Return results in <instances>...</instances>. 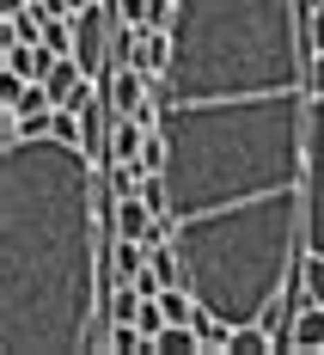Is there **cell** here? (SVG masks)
<instances>
[{
    "instance_id": "obj_7",
    "label": "cell",
    "mask_w": 324,
    "mask_h": 355,
    "mask_svg": "<svg viewBox=\"0 0 324 355\" xmlns=\"http://www.w3.org/2000/svg\"><path fill=\"white\" fill-rule=\"evenodd\" d=\"M276 349H324V300H300L294 306V319H288V331L276 337Z\"/></svg>"
},
{
    "instance_id": "obj_14",
    "label": "cell",
    "mask_w": 324,
    "mask_h": 355,
    "mask_svg": "<svg viewBox=\"0 0 324 355\" xmlns=\"http://www.w3.org/2000/svg\"><path fill=\"white\" fill-rule=\"evenodd\" d=\"M43 43H49L55 55H73V25H62V12H55V19H43Z\"/></svg>"
},
{
    "instance_id": "obj_16",
    "label": "cell",
    "mask_w": 324,
    "mask_h": 355,
    "mask_svg": "<svg viewBox=\"0 0 324 355\" xmlns=\"http://www.w3.org/2000/svg\"><path fill=\"white\" fill-rule=\"evenodd\" d=\"M306 37H312V49H324V0L312 6V19H306Z\"/></svg>"
},
{
    "instance_id": "obj_15",
    "label": "cell",
    "mask_w": 324,
    "mask_h": 355,
    "mask_svg": "<svg viewBox=\"0 0 324 355\" xmlns=\"http://www.w3.org/2000/svg\"><path fill=\"white\" fill-rule=\"evenodd\" d=\"M300 282H306L312 300H324V257H318V251H306V257H300Z\"/></svg>"
},
{
    "instance_id": "obj_11",
    "label": "cell",
    "mask_w": 324,
    "mask_h": 355,
    "mask_svg": "<svg viewBox=\"0 0 324 355\" xmlns=\"http://www.w3.org/2000/svg\"><path fill=\"white\" fill-rule=\"evenodd\" d=\"M98 178H105V196L116 202V196H141L153 172H147L141 159H110V166H98Z\"/></svg>"
},
{
    "instance_id": "obj_3",
    "label": "cell",
    "mask_w": 324,
    "mask_h": 355,
    "mask_svg": "<svg viewBox=\"0 0 324 355\" xmlns=\"http://www.w3.org/2000/svg\"><path fill=\"white\" fill-rule=\"evenodd\" d=\"M312 37L300 0H178L172 68L159 98H257V92H312Z\"/></svg>"
},
{
    "instance_id": "obj_9",
    "label": "cell",
    "mask_w": 324,
    "mask_h": 355,
    "mask_svg": "<svg viewBox=\"0 0 324 355\" xmlns=\"http://www.w3.org/2000/svg\"><path fill=\"white\" fill-rule=\"evenodd\" d=\"M110 233H116V239H141V245H147V233H153V202H147V196H116Z\"/></svg>"
},
{
    "instance_id": "obj_4",
    "label": "cell",
    "mask_w": 324,
    "mask_h": 355,
    "mask_svg": "<svg viewBox=\"0 0 324 355\" xmlns=\"http://www.w3.org/2000/svg\"><path fill=\"white\" fill-rule=\"evenodd\" d=\"M300 190H306V251L324 257V92H312V105H306V178H300Z\"/></svg>"
},
{
    "instance_id": "obj_6",
    "label": "cell",
    "mask_w": 324,
    "mask_h": 355,
    "mask_svg": "<svg viewBox=\"0 0 324 355\" xmlns=\"http://www.w3.org/2000/svg\"><path fill=\"white\" fill-rule=\"evenodd\" d=\"M153 73H141L135 62H116L110 68V110L116 116H135V110H147L153 105V86H147Z\"/></svg>"
},
{
    "instance_id": "obj_2",
    "label": "cell",
    "mask_w": 324,
    "mask_h": 355,
    "mask_svg": "<svg viewBox=\"0 0 324 355\" xmlns=\"http://www.w3.org/2000/svg\"><path fill=\"white\" fill-rule=\"evenodd\" d=\"M306 105L312 92H257V98H159L165 135V196L172 214L239 209L276 190H300L306 178Z\"/></svg>"
},
{
    "instance_id": "obj_8",
    "label": "cell",
    "mask_w": 324,
    "mask_h": 355,
    "mask_svg": "<svg viewBox=\"0 0 324 355\" xmlns=\"http://www.w3.org/2000/svg\"><path fill=\"white\" fill-rule=\"evenodd\" d=\"M129 62H135L141 73H153V80H159V73L172 68V31H153V25H141V31H135V43H129Z\"/></svg>"
},
{
    "instance_id": "obj_17",
    "label": "cell",
    "mask_w": 324,
    "mask_h": 355,
    "mask_svg": "<svg viewBox=\"0 0 324 355\" xmlns=\"http://www.w3.org/2000/svg\"><path fill=\"white\" fill-rule=\"evenodd\" d=\"M312 92H324V49H312Z\"/></svg>"
},
{
    "instance_id": "obj_13",
    "label": "cell",
    "mask_w": 324,
    "mask_h": 355,
    "mask_svg": "<svg viewBox=\"0 0 324 355\" xmlns=\"http://www.w3.org/2000/svg\"><path fill=\"white\" fill-rule=\"evenodd\" d=\"M153 355H202V337H196V324H165V331L153 337Z\"/></svg>"
},
{
    "instance_id": "obj_10",
    "label": "cell",
    "mask_w": 324,
    "mask_h": 355,
    "mask_svg": "<svg viewBox=\"0 0 324 355\" xmlns=\"http://www.w3.org/2000/svg\"><path fill=\"white\" fill-rule=\"evenodd\" d=\"M55 68V49L49 43H6V73H19V80H49Z\"/></svg>"
},
{
    "instance_id": "obj_12",
    "label": "cell",
    "mask_w": 324,
    "mask_h": 355,
    "mask_svg": "<svg viewBox=\"0 0 324 355\" xmlns=\"http://www.w3.org/2000/svg\"><path fill=\"white\" fill-rule=\"evenodd\" d=\"M147 135H153V129H147L141 116H116V123H110V159H135L147 147Z\"/></svg>"
},
{
    "instance_id": "obj_5",
    "label": "cell",
    "mask_w": 324,
    "mask_h": 355,
    "mask_svg": "<svg viewBox=\"0 0 324 355\" xmlns=\"http://www.w3.org/2000/svg\"><path fill=\"white\" fill-rule=\"evenodd\" d=\"M110 49H116V0H92L86 12H73V55L98 80L110 73Z\"/></svg>"
},
{
    "instance_id": "obj_1",
    "label": "cell",
    "mask_w": 324,
    "mask_h": 355,
    "mask_svg": "<svg viewBox=\"0 0 324 355\" xmlns=\"http://www.w3.org/2000/svg\"><path fill=\"white\" fill-rule=\"evenodd\" d=\"M98 159L62 135L0 153V355H80L105 313Z\"/></svg>"
}]
</instances>
